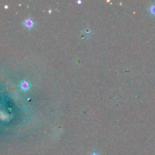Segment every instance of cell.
<instances>
[{
  "label": "cell",
  "mask_w": 155,
  "mask_h": 155,
  "mask_svg": "<svg viewBox=\"0 0 155 155\" xmlns=\"http://www.w3.org/2000/svg\"><path fill=\"white\" fill-rule=\"evenodd\" d=\"M151 13H153L154 15H155V6H151Z\"/></svg>",
  "instance_id": "cell-1"
},
{
  "label": "cell",
  "mask_w": 155,
  "mask_h": 155,
  "mask_svg": "<svg viewBox=\"0 0 155 155\" xmlns=\"http://www.w3.org/2000/svg\"><path fill=\"white\" fill-rule=\"evenodd\" d=\"M92 155H97V154H92Z\"/></svg>",
  "instance_id": "cell-2"
}]
</instances>
